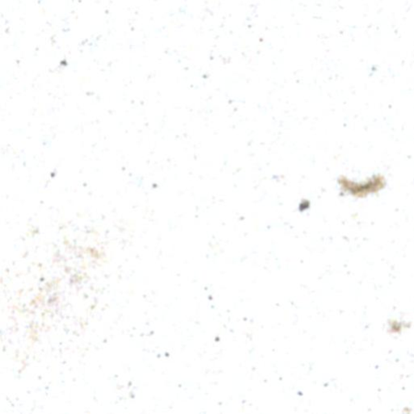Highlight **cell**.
Returning a JSON list of instances; mask_svg holds the SVG:
<instances>
[{"label": "cell", "mask_w": 414, "mask_h": 414, "mask_svg": "<svg viewBox=\"0 0 414 414\" xmlns=\"http://www.w3.org/2000/svg\"><path fill=\"white\" fill-rule=\"evenodd\" d=\"M339 184L344 192L351 194L353 196L362 198L380 192L384 187L385 181L382 176H376L364 184L353 183L346 178L339 180Z\"/></svg>", "instance_id": "cell-1"}]
</instances>
